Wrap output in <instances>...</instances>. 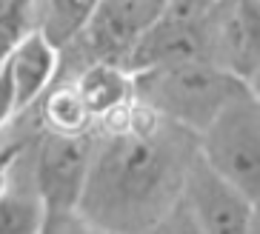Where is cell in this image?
<instances>
[{
    "instance_id": "6da1fadb",
    "label": "cell",
    "mask_w": 260,
    "mask_h": 234,
    "mask_svg": "<svg viewBox=\"0 0 260 234\" xmlns=\"http://www.w3.org/2000/svg\"><path fill=\"white\" fill-rule=\"evenodd\" d=\"M94 131L80 223L98 231H157L180 197L198 135L138 100L103 117Z\"/></svg>"
},
{
    "instance_id": "7a4b0ae2",
    "label": "cell",
    "mask_w": 260,
    "mask_h": 234,
    "mask_svg": "<svg viewBox=\"0 0 260 234\" xmlns=\"http://www.w3.org/2000/svg\"><path fill=\"white\" fill-rule=\"evenodd\" d=\"M132 77L138 103L194 135H200L232 97L249 89L243 77L232 75L209 57L157 63L132 72Z\"/></svg>"
},
{
    "instance_id": "3957f363",
    "label": "cell",
    "mask_w": 260,
    "mask_h": 234,
    "mask_svg": "<svg viewBox=\"0 0 260 234\" xmlns=\"http://www.w3.org/2000/svg\"><path fill=\"white\" fill-rule=\"evenodd\" d=\"M94 135V128L83 135H57L40 126L31 154V180L46 212L43 231L83 226L77 217V203L92 163Z\"/></svg>"
},
{
    "instance_id": "277c9868",
    "label": "cell",
    "mask_w": 260,
    "mask_h": 234,
    "mask_svg": "<svg viewBox=\"0 0 260 234\" xmlns=\"http://www.w3.org/2000/svg\"><path fill=\"white\" fill-rule=\"evenodd\" d=\"M198 151L223 180L260 203V97L252 89L232 97L198 135Z\"/></svg>"
},
{
    "instance_id": "5b68a950",
    "label": "cell",
    "mask_w": 260,
    "mask_h": 234,
    "mask_svg": "<svg viewBox=\"0 0 260 234\" xmlns=\"http://www.w3.org/2000/svg\"><path fill=\"white\" fill-rule=\"evenodd\" d=\"M206 231V234H246L252 228V200L223 180L194 151L183 177V189L175 209L163 217L157 231Z\"/></svg>"
},
{
    "instance_id": "8992f818",
    "label": "cell",
    "mask_w": 260,
    "mask_h": 234,
    "mask_svg": "<svg viewBox=\"0 0 260 234\" xmlns=\"http://www.w3.org/2000/svg\"><path fill=\"white\" fill-rule=\"evenodd\" d=\"M172 0H98L86 29L60 49L63 72L83 66L89 60H109L126 66V57L152 23L166 12ZM60 75V72H57Z\"/></svg>"
},
{
    "instance_id": "52a82bcc",
    "label": "cell",
    "mask_w": 260,
    "mask_h": 234,
    "mask_svg": "<svg viewBox=\"0 0 260 234\" xmlns=\"http://www.w3.org/2000/svg\"><path fill=\"white\" fill-rule=\"evenodd\" d=\"M206 52L217 66L249 80L260 66V0H212Z\"/></svg>"
},
{
    "instance_id": "ba28073f",
    "label": "cell",
    "mask_w": 260,
    "mask_h": 234,
    "mask_svg": "<svg viewBox=\"0 0 260 234\" xmlns=\"http://www.w3.org/2000/svg\"><path fill=\"white\" fill-rule=\"evenodd\" d=\"M3 60L15 83L20 114H26L31 106H38L43 91L52 86V80L60 72V49L35 26L12 43Z\"/></svg>"
},
{
    "instance_id": "9c48e42d",
    "label": "cell",
    "mask_w": 260,
    "mask_h": 234,
    "mask_svg": "<svg viewBox=\"0 0 260 234\" xmlns=\"http://www.w3.org/2000/svg\"><path fill=\"white\" fill-rule=\"evenodd\" d=\"M66 77H72L83 97L89 114L94 117L98 126L103 117L126 109L135 100V77L126 66L120 63H109V60H89L83 66L63 72Z\"/></svg>"
},
{
    "instance_id": "30bf717a",
    "label": "cell",
    "mask_w": 260,
    "mask_h": 234,
    "mask_svg": "<svg viewBox=\"0 0 260 234\" xmlns=\"http://www.w3.org/2000/svg\"><path fill=\"white\" fill-rule=\"evenodd\" d=\"M38 140V137H35ZM35 140L20 157L9 189L0 194V234H38L43 231V203H40L35 180H31V154H35Z\"/></svg>"
},
{
    "instance_id": "8fae6325",
    "label": "cell",
    "mask_w": 260,
    "mask_h": 234,
    "mask_svg": "<svg viewBox=\"0 0 260 234\" xmlns=\"http://www.w3.org/2000/svg\"><path fill=\"white\" fill-rule=\"evenodd\" d=\"M38 103H40L38 120L49 131H57V135H83V131H92L94 128V117L86 109L75 80L66 75L54 77L52 86L43 91V97Z\"/></svg>"
},
{
    "instance_id": "7c38bea8",
    "label": "cell",
    "mask_w": 260,
    "mask_h": 234,
    "mask_svg": "<svg viewBox=\"0 0 260 234\" xmlns=\"http://www.w3.org/2000/svg\"><path fill=\"white\" fill-rule=\"evenodd\" d=\"M94 6L98 0H38V29L63 49L86 29Z\"/></svg>"
},
{
    "instance_id": "4fadbf2b",
    "label": "cell",
    "mask_w": 260,
    "mask_h": 234,
    "mask_svg": "<svg viewBox=\"0 0 260 234\" xmlns=\"http://www.w3.org/2000/svg\"><path fill=\"white\" fill-rule=\"evenodd\" d=\"M38 26V0H0V38L15 43Z\"/></svg>"
},
{
    "instance_id": "5bb4252c",
    "label": "cell",
    "mask_w": 260,
    "mask_h": 234,
    "mask_svg": "<svg viewBox=\"0 0 260 234\" xmlns=\"http://www.w3.org/2000/svg\"><path fill=\"white\" fill-rule=\"evenodd\" d=\"M38 137V131L29 137H17V140H12V143L0 146V194L9 189V183H12V174H15L17 163H20V157L26 154V149L31 146V140Z\"/></svg>"
},
{
    "instance_id": "9a60e30c",
    "label": "cell",
    "mask_w": 260,
    "mask_h": 234,
    "mask_svg": "<svg viewBox=\"0 0 260 234\" xmlns=\"http://www.w3.org/2000/svg\"><path fill=\"white\" fill-rule=\"evenodd\" d=\"M15 117H20L17 91H15V83H12V75H9L6 60H0V131L15 120Z\"/></svg>"
},
{
    "instance_id": "2e32d148",
    "label": "cell",
    "mask_w": 260,
    "mask_h": 234,
    "mask_svg": "<svg viewBox=\"0 0 260 234\" xmlns=\"http://www.w3.org/2000/svg\"><path fill=\"white\" fill-rule=\"evenodd\" d=\"M246 83H249V89H252L254 94H257V97H260V66H257V69H254V72H252V77H249Z\"/></svg>"
},
{
    "instance_id": "e0dca14e",
    "label": "cell",
    "mask_w": 260,
    "mask_h": 234,
    "mask_svg": "<svg viewBox=\"0 0 260 234\" xmlns=\"http://www.w3.org/2000/svg\"><path fill=\"white\" fill-rule=\"evenodd\" d=\"M249 231H260V203L252 206V228Z\"/></svg>"
},
{
    "instance_id": "ac0fdd59",
    "label": "cell",
    "mask_w": 260,
    "mask_h": 234,
    "mask_svg": "<svg viewBox=\"0 0 260 234\" xmlns=\"http://www.w3.org/2000/svg\"><path fill=\"white\" fill-rule=\"evenodd\" d=\"M9 49H12V43H9L6 38H0V60L6 57V52H9Z\"/></svg>"
}]
</instances>
